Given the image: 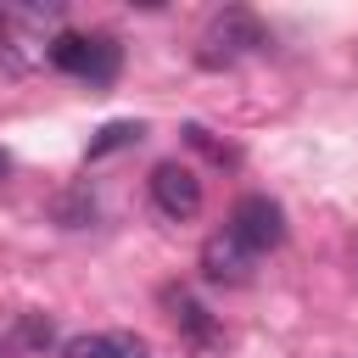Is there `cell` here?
<instances>
[{"instance_id": "6", "label": "cell", "mask_w": 358, "mask_h": 358, "mask_svg": "<svg viewBox=\"0 0 358 358\" xmlns=\"http://www.w3.org/2000/svg\"><path fill=\"white\" fill-rule=\"evenodd\" d=\"M201 274H207L213 285H246V280H252V252L224 229V235H213V241L201 246Z\"/></svg>"}, {"instance_id": "8", "label": "cell", "mask_w": 358, "mask_h": 358, "mask_svg": "<svg viewBox=\"0 0 358 358\" xmlns=\"http://www.w3.org/2000/svg\"><path fill=\"white\" fill-rule=\"evenodd\" d=\"M140 134H145V123H129V117H123V123H106V129L90 140V162H95V157H112V151H123V145H140Z\"/></svg>"}, {"instance_id": "7", "label": "cell", "mask_w": 358, "mask_h": 358, "mask_svg": "<svg viewBox=\"0 0 358 358\" xmlns=\"http://www.w3.org/2000/svg\"><path fill=\"white\" fill-rule=\"evenodd\" d=\"M62 358H145V341L134 330H90V336H67Z\"/></svg>"}, {"instance_id": "3", "label": "cell", "mask_w": 358, "mask_h": 358, "mask_svg": "<svg viewBox=\"0 0 358 358\" xmlns=\"http://www.w3.org/2000/svg\"><path fill=\"white\" fill-rule=\"evenodd\" d=\"M252 257H263V252H274V246H285V207L274 201V196H263V190H252V196H241L235 201V213H229V224H224Z\"/></svg>"}, {"instance_id": "1", "label": "cell", "mask_w": 358, "mask_h": 358, "mask_svg": "<svg viewBox=\"0 0 358 358\" xmlns=\"http://www.w3.org/2000/svg\"><path fill=\"white\" fill-rule=\"evenodd\" d=\"M263 45H268V28H263L252 11L229 6V11H218V17L201 28V39H196V62H201V67H235L241 56H257Z\"/></svg>"}, {"instance_id": "5", "label": "cell", "mask_w": 358, "mask_h": 358, "mask_svg": "<svg viewBox=\"0 0 358 358\" xmlns=\"http://www.w3.org/2000/svg\"><path fill=\"white\" fill-rule=\"evenodd\" d=\"M162 308H168V319H173V330L196 347V352H218V341H224V330H218V319L185 291V285H162Z\"/></svg>"}, {"instance_id": "2", "label": "cell", "mask_w": 358, "mask_h": 358, "mask_svg": "<svg viewBox=\"0 0 358 358\" xmlns=\"http://www.w3.org/2000/svg\"><path fill=\"white\" fill-rule=\"evenodd\" d=\"M117 39L112 34H56L50 39V67L56 73H73V78H90V84H112L117 78Z\"/></svg>"}, {"instance_id": "4", "label": "cell", "mask_w": 358, "mask_h": 358, "mask_svg": "<svg viewBox=\"0 0 358 358\" xmlns=\"http://www.w3.org/2000/svg\"><path fill=\"white\" fill-rule=\"evenodd\" d=\"M151 201H157V213L162 218H196L201 213V179H196V168H185V162H157L151 168Z\"/></svg>"}, {"instance_id": "9", "label": "cell", "mask_w": 358, "mask_h": 358, "mask_svg": "<svg viewBox=\"0 0 358 358\" xmlns=\"http://www.w3.org/2000/svg\"><path fill=\"white\" fill-rule=\"evenodd\" d=\"M56 341V324L45 313H17V352H45Z\"/></svg>"}, {"instance_id": "12", "label": "cell", "mask_w": 358, "mask_h": 358, "mask_svg": "<svg viewBox=\"0 0 358 358\" xmlns=\"http://www.w3.org/2000/svg\"><path fill=\"white\" fill-rule=\"evenodd\" d=\"M11 352H17V347H6V341H0V358H11Z\"/></svg>"}, {"instance_id": "11", "label": "cell", "mask_w": 358, "mask_h": 358, "mask_svg": "<svg viewBox=\"0 0 358 358\" xmlns=\"http://www.w3.org/2000/svg\"><path fill=\"white\" fill-rule=\"evenodd\" d=\"M6 173H11V157H6V151H0V179H6Z\"/></svg>"}, {"instance_id": "10", "label": "cell", "mask_w": 358, "mask_h": 358, "mask_svg": "<svg viewBox=\"0 0 358 358\" xmlns=\"http://www.w3.org/2000/svg\"><path fill=\"white\" fill-rule=\"evenodd\" d=\"M6 39H11V11H0V50H6Z\"/></svg>"}]
</instances>
